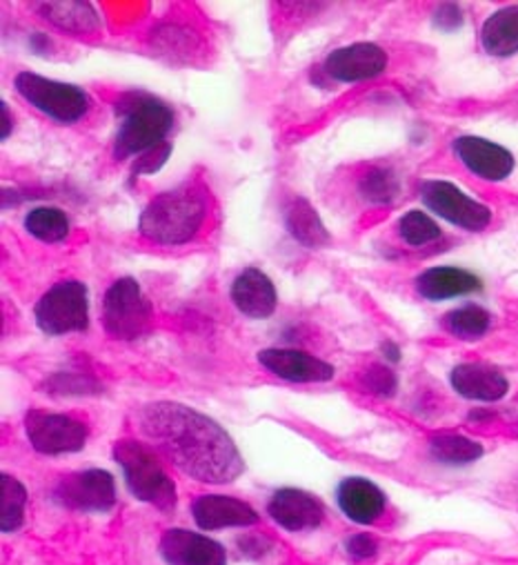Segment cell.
<instances>
[{"label": "cell", "instance_id": "1", "mask_svg": "<svg viewBox=\"0 0 518 565\" xmlns=\"http://www.w3.org/2000/svg\"><path fill=\"white\" fill-rule=\"evenodd\" d=\"M137 420L150 446L190 479L223 486L236 481L245 470V461L223 426L190 405L157 401L143 405Z\"/></svg>", "mask_w": 518, "mask_h": 565}, {"label": "cell", "instance_id": "2", "mask_svg": "<svg viewBox=\"0 0 518 565\" xmlns=\"http://www.w3.org/2000/svg\"><path fill=\"white\" fill-rule=\"evenodd\" d=\"M118 129L114 138V157H143L168 143L174 127V111L161 98L145 92H127L116 103Z\"/></svg>", "mask_w": 518, "mask_h": 565}, {"label": "cell", "instance_id": "3", "mask_svg": "<svg viewBox=\"0 0 518 565\" xmlns=\"http://www.w3.org/2000/svg\"><path fill=\"white\" fill-rule=\"evenodd\" d=\"M207 218V196L196 185H183L154 196L139 218L143 238L157 245H185L198 236Z\"/></svg>", "mask_w": 518, "mask_h": 565}, {"label": "cell", "instance_id": "4", "mask_svg": "<svg viewBox=\"0 0 518 565\" xmlns=\"http://www.w3.org/2000/svg\"><path fill=\"white\" fill-rule=\"evenodd\" d=\"M114 461L122 470L125 486L134 494V499L150 503L163 512L176 508V486L150 444L122 439L114 446Z\"/></svg>", "mask_w": 518, "mask_h": 565}, {"label": "cell", "instance_id": "5", "mask_svg": "<svg viewBox=\"0 0 518 565\" xmlns=\"http://www.w3.org/2000/svg\"><path fill=\"white\" fill-rule=\"evenodd\" d=\"M152 303L137 278L122 276L105 292L102 328L111 339L134 341L145 337L152 326Z\"/></svg>", "mask_w": 518, "mask_h": 565}, {"label": "cell", "instance_id": "6", "mask_svg": "<svg viewBox=\"0 0 518 565\" xmlns=\"http://www.w3.org/2000/svg\"><path fill=\"white\" fill-rule=\"evenodd\" d=\"M14 87L34 109L61 125L78 122L91 107V98L78 85L52 81L34 72L17 74Z\"/></svg>", "mask_w": 518, "mask_h": 565}, {"label": "cell", "instance_id": "7", "mask_svg": "<svg viewBox=\"0 0 518 565\" xmlns=\"http://www.w3.org/2000/svg\"><path fill=\"white\" fill-rule=\"evenodd\" d=\"M34 319L47 337L85 332L89 326V292L80 280H58L36 303Z\"/></svg>", "mask_w": 518, "mask_h": 565}, {"label": "cell", "instance_id": "8", "mask_svg": "<svg viewBox=\"0 0 518 565\" xmlns=\"http://www.w3.org/2000/svg\"><path fill=\"white\" fill-rule=\"evenodd\" d=\"M419 196L428 212L465 232H483L492 223V207L470 196L452 181L430 179L419 188Z\"/></svg>", "mask_w": 518, "mask_h": 565}, {"label": "cell", "instance_id": "9", "mask_svg": "<svg viewBox=\"0 0 518 565\" xmlns=\"http://www.w3.org/2000/svg\"><path fill=\"white\" fill-rule=\"evenodd\" d=\"M25 435L41 455H74L87 446L89 426L69 414L32 409L25 414Z\"/></svg>", "mask_w": 518, "mask_h": 565}, {"label": "cell", "instance_id": "10", "mask_svg": "<svg viewBox=\"0 0 518 565\" xmlns=\"http://www.w3.org/2000/svg\"><path fill=\"white\" fill-rule=\"evenodd\" d=\"M54 499L74 512L105 514L116 505V481L107 470L74 472L58 481Z\"/></svg>", "mask_w": 518, "mask_h": 565}, {"label": "cell", "instance_id": "11", "mask_svg": "<svg viewBox=\"0 0 518 565\" xmlns=\"http://www.w3.org/2000/svg\"><path fill=\"white\" fill-rule=\"evenodd\" d=\"M452 154L470 174L487 183H503L516 170V159L507 148L474 134L456 136L452 140Z\"/></svg>", "mask_w": 518, "mask_h": 565}, {"label": "cell", "instance_id": "12", "mask_svg": "<svg viewBox=\"0 0 518 565\" xmlns=\"http://www.w3.org/2000/svg\"><path fill=\"white\" fill-rule=\"evenodd\" d=\"M387 63H390V58H387V52L380 45L352 43L330 52L321 72L334 83L354 85L380 76L387 70Z\"/></svg>", "mask_w": 518, "mask_h": 565}, {"label": "cell", "instance_id": "13", "mask_svg": "<svg viewBox=\"0 0 518 565\" xmlns=\"http://www.w3.org/2000/svg\"><path fill=\"white\" fill-rule=\"evenodd\" d=\"M161 556L168 565H227L225 547L185 527H172L161 536Z\"/></svg>", "mask_w": 518, "mask_h": 565}, {"label": "cell", "instance_id": "14", "mask_svg": "<svg viewBox=\"0 0 518 565\" xmlns=\"http://www.w3.org/2000/svg\"><path fill=\"white\" fill-rule=\"evenodd\" d=\"M452 390L474 403H498L509 394V379L505 372L489 363H458L450 372Z\"/></svg>", "mask_w": 518, "mask_h": 565}, {"label": "cell", "instance_id": "15", "mask_svg": "<svg viewBox=\"0 0 518 565\" xmlns=\"http://www.w3.org/2000/svg\"><path fill=\"white\" fill-rule=\"evenodd\" d=\"M256 359L268 372L290 383H327L336 376L334 365L301 350L270 348L258 352Z\"/></svg>", "mask_w": 518, "mask_h": 565}, {"label": "cell", "instance_id": "16", "mask_svg": "<svg viewBox=\"0 0 518 565\" xmlns=\"http://www.w3.org/2000/svg\"><path fill=\"white\" fill-rule=\"evenodd\" d=\"M229 297L236 310L253 321L270 319L279 306V295L272 278L256 267H247L234 278Z\"/></svg>", "mask_w": 518, "mask_h": 565}, {"label": "cell", "instance_id": "17", "mask_svg": "<svg viewBox=\"0 0 518 565\" xmlns=\"http://www.w3.org/2000/svg\"><path fill=\"white\" fill-rule=\"evenodd\" d=\"M336 503L356 525H374L385 516L387 494L365 477H347L336 488Z\"/></svg>", "mask_w": 518, "mask_h": 565}, {"label": "cell", "instance_id": "18", "mask_svg": "<svg viewBox=\"0 0 518 565\" xmlns=\"http://www.w3.org/2000/svg\"><path fill=\"white\" fill-rule=\"evenodd\" d=\"M414 288L421 299L430 303H441L458 297H470L483 290V280L470 269L439 265L421 271L414 280Z\"/></svg>", "mask_w": 518, "mask_h": 565}, {"label": "cell", "instance_id": "19", "mask_svg": "<svg viewBox=\"0 0 518 565\" xmlns=\"http://www.w3.org/2000/svg\"><path fill=\"white\" fill-rule=\"evenodd\" d=\"M268 514L288 532H310L316 530L325 519L323 503L310 492L296 488L277 490L270 499Z\"/></svg>", "mask_w": 518, "mask_h": 565}, {"label": "cell", "instance_id": "20", "mask_svg": "<svg viewBox=\"0 0 518 565\" xmlns=\"http://www.w3.org/2000/svg\"><path fill=\"white\" fill-rule=\"evenodd\" d=\"M190 510L194 523L205 532L225 527H251L261 519L249 503L225 494H201Z\"/></svg>", "mask_w": 518, "mask_h": 565}, {"label": "cell", "instance_id": "21", "mask_svg": "<svg viewBox=\"0 0 518 565\" xmlns=\"http://www.w3.org/2000/svg\"><path fill=\"white\" fill-rule=\"evenodd\" d=\"M481 47L494 58L518 54V6L496 10L485 19L481 28Z\"/></svg>", "mask_w": 518, "mask_h": 565}, {"label": "cell", "instance_id": "22", "mask_svg": "<svg viewBox=\"0 0 518 565\" xmlns=\"http://www.w3.org/2000/svg\"><path fill=\"white\" fill-rule=\"evenodd\" d=\"M41 17L58 28L61 32L74 34V36H91L100 32V19L91 3H76V0H67V3H39L34 6Z\"/></svg>", "mask_w": 518, "mask_h": 565}, {"label": "cell", "instance_id": "23", "mask_svg": "<svg viewBox=\"0 0 518 565\" xmlns=\"http://www.w3.org/2000/svg\"><path fill=\"white\" fill-rule=\"evenodd\" d=\"M428 452L432 461L445 468H465L485 457V446L472 437L456 433H439L430 437Z\"/></svg>", "mask_w": 518, "mask_h": 565}, {"label": "cell", "instance_id": "24", "mask_svg": "<svg viewBox=\"0 0 518 565\" xmlns=\"http://www.w3.org/2000/svg\"><path fill=\"white\" fill-rule=\"evenodd\" d=\"M285 227L294 236L296 243H301L310 249H319L330 243V232H327L325 223L321 221L314 205L303 196L292 199V203L288 205Z\"/></svg>", "mask_w": 518, "mask_h": 565}, {"label": "cell", "instance_id": "25", "mask_svg": "<svg viewBox=\"0 0 518 565\" xmlns=\"http://www.w3.org/2000/svg\"><path fill=\"white\" fill-rule=\"evenodd\" d=\"M443 328L458 341H481L492 330V315L476 303H467L447 312Z\"/></svg>", "mask_w": 518, "mask_h": 565}, {"label": "cell", "instance_id": "26", "mask_svg": "<svg viewBox=\"0 0 518 565\" xmlns=\"http://www.w3.org/2000/svg\"><path fill=\"white\" fill-rule=\"evenodd\" d=\"M358 194L369 205H392L401 196V179L392 168H369L358 179Z\"/></svg>", "mask_w": 518, "mask_h": 565}, {"label": "cell", "instance_id": "27", "mask_svg": "<svg viewBox=\"0 0 518 565\" xmlns=\"http://www.w3.org/2000/svg\"><path fill=\"white\" fill-rule=\"evenodd\" d=\"M25 505H28V490L25 486L10 475L0 477V530L12 534L21 530L25 523Z\"/></svg>", "mask_w": 518, "mask_h": 565}, {"label": "cell", "instance_id": "28", "mask_svg": "<svg viewBox=\"0 0 518 565\" xmlns=\"http://www.w3.org/2000/svg\"><path fill=\"white\" fill-rule=\"evenodd\" d=\"M28 234L43 243H61L69 236V218L63 210L52 205L32 207L23 221Z\"/></svg>", "mask_w": 518, "mask_h": 565}, {"label": "cell", "instance_id": "29", "mask_svg": "<svg viewBox=\"0 0 518 565\" xmlns=\"http://www.w3.org/2000/svg\"><path fill=\"white\" fill-rule=\"evenodd\" d=\"M397 232L401 241L410 247H425L436 243L443 236L441 225L423 210L406 212L397 223Z\"/></svg>", "mask_w": 518, "mask_h": 565}, {"label": "cell", "instance_id": "30", "mask_svg": "<svg viewBox=\"0 0 518 565\" xmlns=\"http://www.w3.org/2000/svg\"><path fill=\"white\" fill-rule=\"evenodd\" d=\"M360 387L374 396L392 398L399 392V374L390 365H369L360 374Z\"/></svg>", "mask_w": 518, "mask_h": 565}, {"label": "cell", "instance_id": "31", "mask_svg": "<svg viewBox=\"0 0 518 565\" xmlns=\"http://www.w3.org/2000/svg\"><path fill=\"white\" fill-rule=\"evenodd\" d=\"M47 392L54 394H96L100 392V385L83 374H56L47 381Z\"/></svg>", "mask_w": 518, "mask_h": 565}, {"label": "cell", "instance_id": "32", "mask_svg": "<svg viewBox=\"0 0 518 565\" xmlns=\"http://www.w3.org/2000/svg\"><path fill=\"white\" fill-rule=\"evenodd\" d=\"M432 25L443 34H454L465 25V14L456 3H443L432 14Z\"/></svg>", "mask_w": 518, "mask_h": 565}, {"label": "cell", "instance_id": "33", "mask_svg": "<svg viewBox=\"0 0 518 565\" xmlns=\"http://www.w3.org/2000/svg\"><path fill=\"white\" fill-rule=\"evenodd\" d=\"M345 552L356 561H369L378 554V541L371 534L358 532L345 539Z\"/></svg>", "mask_w": 518, "mask_h": 565}, {"label": "cell", "instance_id": "34", "mask_svg": "<svg viewBox=\"0 0 518 565\" xmlns=\"http://www.w3.org/2000/svg\"><path fill=\"white\" fill-rule=\"evenodd\" d=\"M170 154H172V146L165 143V146H161V148H157V150H152V152L139 157V163L134 166V174L141 177V174H154V172H159V170L168 163Z\"/></svg>", "mask_w": 518, "mask_h": 565}, {"label": "cell", "instance_id": "35", "mask_svg": "<svg viewBox=\"0 0 518 565\" xmlns=\"http://www.w3.org/2000/svg\"><path fill=\"white\" fill-rule=\"evenodd\" d=\"M238 547L245 556H251V558H258L266 554V547H268V541L261 539V536H251V534H245L238 539Z\"/></svg>", "mask_w": 518, "mask_h": 565}, {"label": "cell", "instance_id": "36", "mask_svg": "<svg viewBox=\"0 0 518 565\" xmlns=\"http://www.w3.org/2000/svg\"><path fill=\"white\" fill-rule=\"evenodd\" d=\"M0 118H3V122H0V140H8L12 134V127H14V118H12L6 100H0Z\"/></svg>", "mask_w": 518, "mask_h": 565}, {"label": "cell", "instance_id": "37", "mask_svg": "<svg viewBox=\"0 0 518 565\" xmlns=\"http://www.w3.org/2000/svg\"><path fill=\"white\" fill-rule=\"evenodd\" d=\"M380 354H382V359H385L387 363H401V359H403V350H401L399 343H395V341H385V343L380 345Z\"/></svg>", "mask_w": 518, "mask_h": 565}]
</instances>
